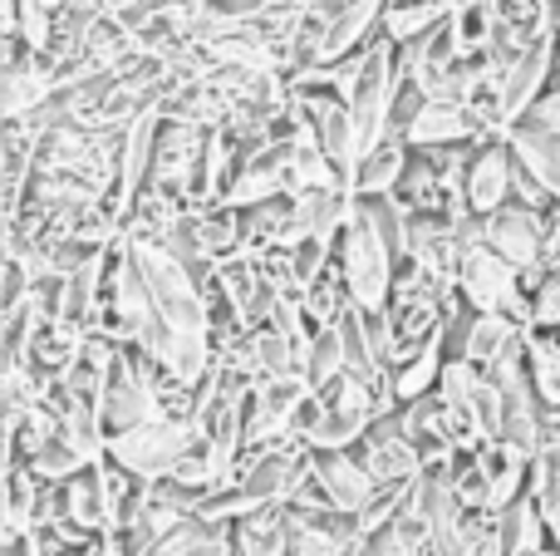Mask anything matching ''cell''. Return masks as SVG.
<instances>
[{
	"label": "cell",
	"instance_id": "cell-1",
	"mask_svg": "<svg viewBox=\"0 0 560 556\" xmlns=\"http://www.w3.org/2000/svg\"><path fill=\"white\" fill-rule=\"evenodd\" d=\"M202 419L192 414H158V419L138 424L128 433H114L108 439V459L133 468L138 478H173L177 463L192 449H202Z\"/></svg>",
	"mask_w": 560,
	"mask_h": 556
},
{
	"label": "cell",
	"instance_id": "cell-2",
	"mask_svg": "<svg viewBox=\"0 0 560 556\" xmlns=\"http://www.w3.org/2000/svg\"><path fill=\"white\" fill-rule=\"evenodd\" d=\"M457 296H463L472 311H502L512 315L516 325H536V311H532V291H526L522 271L506 262L502 252H492L487 242H467L463 246V262H457V276H453Z\"/></svg>",
	"mask_w": 560,
	"mask_h": 556
},
{
	"label": "cell",
	"instance_id": "cell-3",
	"mask_svg": "<svg viewBox=\"0 0 560 556\" xmlns=\"http://www.w3.org/2000/svg\"><path fill=\"white\" fill-rule=\"evenodd\" d=\"M472 236L487 242L492 252H502L506 262L522 271L526 291H536V281L546 276V246H551V222L546 207H522L506 202L492 217H472Z\"/></svg>",
	"mask_w": 560,
	"mask_h": 556
},
{
	"label": "cell",
	"instance_id": "cell-4",
	"mask_svg": "<svg viewBox=\"0 0 560 556\" xmlns=\"http://www.w3.org/2000/svg\"><path fill=\"white\" fill-rule=\"evenodd\" d=\"M207 134H212L207 124H192V118H167L163 114V134H158V153H153L148 187L173 193V197H183V202L197 207V177H202Z\"/></svg>",
	"mask_w": 560,
	"mask_h": 556
},
{
	"label": "cell",
	"instance_id": "cell-5",
	"mask_svg": "<svg viewBox=\"0 0 560 556\" xmlns=\"http://www.w3.org/2000/svg\"><path fill=\"white\" fill-rule=\"evenodd\" d=\"M354 453L364 459V468L374 473L378 488H408V483H418V473L428 468L423 449H418V443L404 433V424H398V409L378 414Z\"/></svg>",
	"mask_w": 560,
	"mask_h": 556
},
{
	"label": "cell",
	"instance_id": "cell-6",
	"mask_svg": "<svg viewBox=\"0 0 560 556\" xmlns=\"http://www.w3.org/2000/svg\"><path fill=\"white\" fill-rule=\"evenodd\" d=\"M556 69H560V39L551 35V30H541V35L512 59V69H506V79H502V94L497 99H502L506 124L512 128L522 124L526 108L556 84Z\"/></svg>",
	"mask_w": 560,
	"mask_h": 556
},
{
	"label": "cell",
	"instance_id": "cell-7",
	"mask_svg": "<svg viewBox=\"0 0 560 556\" xmlns=\"http://www.w3.org/2000/svg\"><path fill=\"white\" fill-rule=\"evenodd\" d=\"M512 177H516V153L506 138H482L472 143V163L463 177V202L472 217H492L497 207L512 202Z\"/></svg>",
	"mask_w": 560,
	"mask_h": 556
},
{
	"label": "cell",
	"instance_id": "cell-8",
	"mask_svg": "<svg viewBox=\"0 0 560 556\" xmlns=\"http://www.w3.org/2000/svg\"><path fill=\"white\" fill-rule=\"evenodd\" d=\"M398 138L408 148H457V143H482L487 128L477 118V108L463 104V99H423Z\"/></svg>",
	"mask_w": 560,
	"mask_h": 556
},
{
	"label": "cell",
	"instance_id": "cell-9",
	"mask_svg": "<svg viewBox=\"0 0 560 556\" xmlns=\"http://www.w3.org/2000/svg\"><path fill=\"white\" fill-rule=\"evenodd\" d=\"M158 134H163V108L158 104L138 108V114L124 124V143H118V193H114V202L124 207V217H128V207L138 202V193L148 187L153 153H158Z\"/></svg>",
	"mask_w": 560,
	"mask_h": 556
},
{
	"label": "cell",
	"instance_id": "cell-10",
	"mask_svg": "<svg viewBox=\"0 0 560 556\" xmlns=\"http://www.w3.org/2000/svg\"><path fill=\"white\" fill-rule=\"evenodd\" d=\"M477 463L487 473V512H506L522 493H532V453L512 439H492L477 449Z\"/></svg>",
	"mask_w": 560,
	"mask_h": 556
},
{
	"label": "cell",
	"instance_id": "cell-11",
	"mask_svg": "<svg viewBox=\"0 0 560 556\" xmlns=\"http://www.w3.org/2000/svg\"><path fill=\"white\" fill-rule=\"evenodd\" d=\"M59 522H69L84 537H98V532L114 528V512H108V493H104V468L89 463L74 478L59 483Z\"/></svg>",
	"mask_w": 560,
	"mask_h": 556
},
{
	"label": "cell",
	"instance_id": "cell-12",
	"mask_svg": "<svg viewBox=\"0 0 560 556\" xmlns=\"http://www.w3.org/2000/svg\"><path fill=\"white\" fill-rule=\"evenodd\" d=\"M319 483H325V493H329V502H335V512H349V518H359V512H364L369 502L378 498L374 473L364 468V459H359L354 449H329V453H319Z\"/></svg>",
	"mask_w": 560,
	"mask_h": 556
},
{
	"label": "cell",
	"instance_id": "cell-13",
	"mask_svg": "<svg viewBox=\"0 0 560 556\" xmlns=\"http://www.w3.org/2000/svg\"><path fill=\"white\" fill-rule=\"evenodd\" d=\"M408 158H413V148H408L404 138L374 143L354 163V173H349V193L354 197H394L398 183H404V173H408Z\"/></svg>",
	"mask_w": 560,
	"mask_h": 556
},
{
	"label": "cell",
	"instance_id": "cell-14",
	"mask_svg": "<svg viewBox=\"0 0 560 556\" xmlns=\"http://www.w3.org/2000/svg\"><path fill=\"white\" fill-rule=\"evenodd\" d=\"M443 364H447V340H443V335H433V340H423L418 350H408L404 360L388 370V399L408 404V399L433 394L438 380H443Z\"/></svg>",
	"mask_w": 560,
	"mask_h": 556
},
{
	"label": "cell",
	"instance_id": "cell-15",
	"mask_svg": "<svg viewBox=\"0 0 560 556\" xmlns=\"http://www.w3.org/2000/svg\"><path fill=\"white\" fill-rule=\"evenodd\" d=\"M148 556H236L232 522L207 518V512H192V518L177 522L167 537H158V547Z\"/></svg>",
	"mask_w": 560,
	"mask_h": 556
},
{
	"label": "cell",
	"instance_id": "cell-16",
	"mask_svg": "<svg viewBox=\"0 0 560 556\" xmlns=\"http://www.w3.org/2000/svg\"><path fill=\"white\" fill-rule=\"evenodd\" d=\"M236 556H290V508L271 502L232 522Z\"/></svg>",
	"mask_w": 560,
	"mask_h": 556
},
{
	"label": "cell",
	"instance_id": "cell-17",
	"mask_svg": "<svg viewBox=\"0 0 560 556\" xmlns=\"http://www.w3.org/2000/svg\"><path fill=\"white\" fill-rule=\"evenodd\" d=\"M506 143H512L516 163L551 193V202H560V134H546L536 124H516L506 134Z\"/></svg>",
	"mask_w": 560,
	"mask_h": 556
},
{
	"label": "cell",
	"instance_id": "cell-18",
	"mask_svg": "<svg viewBox=\"0 0 560 556\" xmlns=\"http://www.w3.org/2000/svg\"><path fill=\"white\" fill-rule=\"evenodd\" d=\"M526 374H532V390L541 394L546 409H560V331H546V325H526Z\"/></svg>",
	"mask_w": 560,
	"mask_h": 556
},
{
	"label": "cell",
	"instance_id": "cell-19",
	"mask_svg": "<svg viewBox=\"0 0 560 556\" xmlns=\"http://www.w3.org/2000/svg\"><path fill=\"white\" fill-rule=\"evenodd\" d=\"M502 522V542H506V556H532L541 547H551V528H546V508L536 493H522L506 512H497Z\"/></svg>",
	"mask_w": 560,
	"mask_h": 556
},
{
	"label": "cell",
	"instance_id": "cell-20",
	"mask_svg": "<svg viewBox=\"0 0 560 556\" xmlns=\"http://www.w3.org/2000/svg\"><path fill=\"white\" fill-rule=\"evenodd\" d=\"M378 414H364V409H345V404H329L325 399V414L315 419V429H310V449L315 453H329V449H359V439L369 433V424H374Z\"/></svg>",
	"mask_w": 560,
	"mask_h": 556
},
{
	"label": "cell",
	"instance_id": "cell-21",
	"mask_svg": "<svg viewBox=\"0 0 560 556\" xmlns=\"http://www.w3.org/2000/svg\"><path fill=\"white\" fill-rule=\"evenodd\" d=\"M300 374L310 380V390H329L339 374H349V360H345V340H339V325H319L315 340L305 350V364Z\"/></svg>",
	"mask_w": 560,
	"mask_h": 556
},
{
	"label": "cell",
	"instance_id": "cell-22",
	"mask_svg": "<svg viewBox=\"0 0 560 556\" xmlns=\"http://www.w3.org/2000/svg\"><path fill=\"white\" fill-rule=\"evenodd\" d=\"M25 463L39 473V478H49V483H65V478H74L79 468H89V463H94V459H84V449H79V443L69 439L65 429H59L55 439H45V443H39V449L30 453Z\"/></svg>",
	"mask_w": 560,
	"mask_h": 556
},
{
	"label": "cell",
	"instance_id": "cell-23",
	"mask_svg": "<svg viewBox=\"0 0 560 556\" xmlns=\"http://www.w3.org/2000/svg\"><path fill=\"white\" fill-rule=\"evenodd\" d=\"M532 311H536V325H546V331H560V266L536 281Z\"/></svg>",
	"mask_w": 560,
	"mask_h": 556
},
{
	"label": "cell",
	"instance_id": "cell-24",
	"mask_svg": "<svg viewBox=\"0 0 560 556\" xmlns=\"http://www.w3.org/2000/svg\"><path fill=\"white\" fill-rule=\"evenodd\" d=\"M522 124H536V128H546V134H560V79L546 89L541 99H536L532 108H526Z\"/></svg>",
	"mask_w": 560,
	"mask_h": 556
},
{
	"label": "cell",
	"instance_id": "cell-25",
	"mask_svg": "<svg viewBox=\"0 0 560 556\" xmlns=\"http://www.w3.org/2000/svg\"><path fill=\"white\" fill-rule=\"evenodd\" d=\"M35 5H45V10H55V15H65V10L74 5V0H35Z\"/></svg>",
	"mask_w": 560,
	"mask_h": 556
}]
</instances>
